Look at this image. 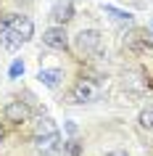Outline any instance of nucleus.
<instances>
[{"mask_svg": "<svg viewBox=\"0 0 153 156\" xmlns=\"http://www.w3.org/2000/svg\"><path fill=\"white\" fill-rule=\"evenodd\" d=\"M98 85L92 80H79V82L71 87V101L74 103H90V101L98 98Z\"/></svg>", "mask_w": 153, "mask_h": 156, "instance_id": "nucleus-1", "label": "nucleus"}, {"mask_svg": "<svg viewBox=\"0 0 153 156\" xmlns=\"http://www.w3.org/2000/svg\"><path fill=\"white\" fill-rule=\"evenodd\" d=\"M3 24L8 27L16 37H21L24 42L29 40V37H32V32H34V24H32V19H29V16H8Z\"/></svg>", "mask_w": 153, "mask_h": 156, "instance_id": "nucleus-2", "label": "nucleus"}, {"mask_svg": "<svg viewBox=\"0 0 153 156\" xmlns=\"http://www.w3.org/2000/svg\"><path fill=\"white\" fill-rule=\"evenodd\" d=\"M77 50L79 53H98L100 50V32H95V29H82L77 34Z\"/></svg>", "mask_w": 153, "mask_h": 156, "instance_id": "nucleus-3", "label": "nucleus"}, {"mask_svg": "<svg viewBox=\"0 0 153 156\" xmlns=\"http://www.w3.org/2000/svg\"><path fill=\"white\" fill-rule=\"evenodd\" d=\"M42 42L48 48H56V50H66L69 48V37H66V29L64 27H50L42 32Z\"/></svg>", "mask_w": 153, "mask_h": 156, "instance_id": "nucleus-4", "label": "nucleus"}, {"mask_svg": "<svg viewBox=\"0 0 153 156\" xmlns=\"http://www.w3.org/2000/svg\"><path fill=\"white\" fill-rule=\"evenodd\" d=\"M29 116H32V108L26 106L24 101H11L8 106H5V119H8V122H13V124L26 122Z\"/></svg>", "mask_w": 153, "mask_h": 156, "instance_id": "nucleus-5", "label": "nucleus"}, {"mask_svg": "<svg viewBox=\"0 0 153 156\" xmlns=\"http://www.w3.org/2000/svg\"><path fill=\"white\" fill-rule=\"evenodd\" d=\"M124 42H127L129 48H137V50L153 48V34L145 32V29H135V32H129L127 37H124Z\"/></svg>", "mask_w": 153, "mask_h": 156, "instance_id": "nucleus-6", "label": "nucleus"}, {"mask_svg": "<svg viewBox=\"0 0 153 156\" xmlns=\"http://www.w3.org/2000/svg\"><path fill=\"white\" fill-rule=\"evenodd\" d=\"M71 16H74L71 0H58L56 5H53V11H50V19H53V21H58V24H66Z\"/></svg>", "mask_w": 153, "mask_h": 156, "instance_id": "nucleus-7", "label": "nucleus"}, {"mask_svg": "<svg viewBox=\"0 0 153 156\" xmlns=\"http://www.w3.org/2000/svg\"><path fill=\"white\" fill-rule=\"evenodd\" d=\"M37 80H40L45 87H58L61 80H64V72H61V69H40Z\"/></svg>", "mask_w": 153, "mask_h": 156, "instance_id": "nucleus-8", "label": "nucleus"}, {"mask_svg": "<svg viewBox=\"0 0 153 156\" xmlns=\"http://www.w3.org/2000/svg\"><path fill=\"white\" fill-rule=\"evenodd\" d=\"M53 132H58L56 122H53L50 116H40L37 124H34V140L37 138H48V135H53Z\"/></svg>", "mask_w": 153, "mask_h": 156, "instance_id": "nucleus-9", "label": "nucleus"}, {"mask_svg": "<svg viewBox=\"0 0 153 156\" xmlns=\"http://www.w3.org/2000/svg\"><path fill=\"white\" fill-rule=\"evenodd\" d=\"M58 146H61V135L58 132L48 135V138H37V151L40 154H53V151H58Z\"/></svg>", "mask_w": 153, "mask_h": 156, "instance_id": "nucleus-10", "label": "nucleus"}, {"mask_svg": "<svg viewBox=\"0 0 153 156\" xmlns=\"http://www.w3.org/2000/svg\"><path fill=\"white\" fill-rule=\"evenodd\" d=\"M0 42H3L8 50H16V48H21V42H24V40H21V37H16V34L11 32L5 24H0Z\"/></svg>", "mask_w": 153, "mask_h": 156, "instance_id": "nucleus-11", "label": "nucleus"}, {"mask_svg": "<svg viewBox=\"0 0 153 156\" xmlns=\"http://www.w3.org/2000/svg\"><path fill=\"white\" fill-rule=\"evenodd\" d=\"M103 11L113 19V21H121V24H129V21H132V13H129V11H119V8H113V5H106Z\"/></svg>", "mask_w": 153, "mask_h": 156, "instance_id": "nucleus-12", "label": "nucleus"}, {"mask_svg": "<svg viewBox=\"0 0 153 156\" xmlns=\"http://www.w3.org/2000/svg\"><path fill=\"white\" fill-rule=\"evenodd\" d=\"M137 122H140V127H145V130H153V103H151L148 108H143V111H140Z\"/></svg>", "mask_w": 153, "mask_h": 156, "instance_id": "nucleus-13", "label": "nucleus"}, {"mask_svg": "<svg viewBox=\"0 0 153 156\" xmlns=\"http://www.w3.org/2000/svg\"><path fill=\"white\" fill-rule=\"evenodd\" d=\"M19 74H24V64L21 61H16V64L11 66V77H19Z\"/></svg>", "mask_w": 153, "mask_h": 156, "instance_id": "nucleus-14", "label": "nucleus"}, {"mask_svg": "<svg viewBox=\"0 0 153 156\" xmlns=\"http://www.w3.org/2000/svg\"><path fill=\"white\" fill-rule=\"evenodd\" d=\"M66 151H69V156H79V143H66Z\"/></svg>", "mask_w": 153, "mask_h": 156, "instance_id": "nucleus-15", "label": "nucleus"}, {"mask_svg": "<svg viewBox=\"0 0 153 156\" xmlns=\"http://www.w3.org/2000/svg\"><path fill=\"white\" fill-rule=\"evenodd\" d=\"M106 156H127L124 151H111V154H106Z\"/></svg>", "mask_w": 153, "mask_h": 156, "instance_id": "nucleus-16", "label": "nucleus"}, {"mask_svg": "<svg viewBox=\"0 0 153 156\" xmlns=\"http://www.w3.org/2000/svg\"><path fill=\"white\" fill-rule=\"evenodd\" d=\"M0 140H3V127H0Z\"/></svg>", "mask_w": 153, "mask_h": 156, "instance_id": "nucleus-17", "label": "nucleus"}]
</instances>
